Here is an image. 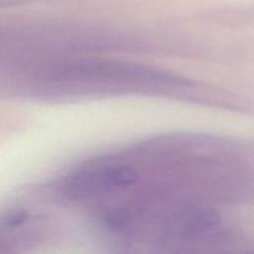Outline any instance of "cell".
Segmentation results:
<instances>
[{"mask_svg":"<svg viewBox=\"0 0 254 254\" xmlns=\"http://www.w3.org/2000/svg\"><path fill=\"white\" fill-rule=\"evenodd\" d=\"M47 74L57 81L109 79L192 85V81L188 78L155 67L104 61H71L54 64L47 67Z\"/></svg>","mask_w":254,"mask_h":254,"instance_id":"cell-1","label":"cell"},{"mask_svg":"<svg viewBox=\"0 0 254 254\" xmlns=\"http://www.w3.org/2000/svg\"><path fill=\"white\" fill-rule=\"evenodd\" d=\"M220 221L219 214L213 209H202L192 214L184 226V232L186 235H193L205 231Z\"/></svg>","mask_w":254,"mask_h":254,"instance_id":"cell-3","label":"cell"},{"mask_svg":"<svg viewBox=\"0 0 254 254\" xmlns=\"http://www.w3.org/2000/svg\"><path fill=\"white\" fill-rule=\"evenodd\" d=\"M138 179L137 172L127 166L92 168L67 177L63 185V191L69 198H89L132 187Z\"/></svg>","mask_w":254,"mask_h":254,"instance_id":"cell-2","label":"cell"},{"mask_svg":"<svg viewBox=\"0 0 254 254\" xmlns=\"http://www.w3.org/2000/svg\"><path fill=\"white\" fill-rule=\"evenodd\" d=\"M29 212L27 210H16L0 218V228H14L24 224L29 219Z\"/></svg>","mask_w":254,"mask_h":254,"instance_id":"cell-4","label":"cell"}]
</instances>
